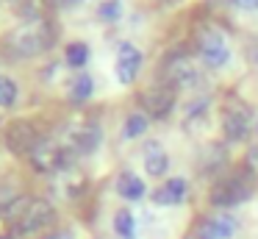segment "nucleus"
Returning a JSON list of instances; mask_svg holds the SVG:
<instances>
[{"label":"nucleus","mask_w":258,"mask_h":239,"mask_svg":"<svg viewBox=\"0 0 258 239\" xmlns=\"http://www.w3.org/2000/svg\"><path fill=\"white\" fill-rule=\"evenodd\" d=\"M20 98V89L17 83L12 81L9 75H0V109H12Z\"/></svg>","instance_id":"nucleus-23"},{"label":"nucleus","mask_w":258,"mask_h":239,"mask_svg":"<svg viewBox=\"0 0 258 239\" xmlns=\"http://www.w3.org/2000/svg\"><path fill=\"white\" fill-rule=\"evenodd\" d=\"M31 200H34V198H23V195H20V198H14L12 203H6L3 209H0V217H3L6 222H12V225H17L20 217L25 214V209H28Z\"/></svg>","instance_id":"nucleus-21"},{"label":"nucleus","mask_w":258,"mask_h":239,"mask_svg":"<svg viewBox=\"0 0 258 239\" xmlns=\"http://www.w3.org/2000/svg\"><path fill=\"white\" fill-rule=\"evenodd\" d=\"M56 42V31L45 17H25L17 28L6 36V44L14 56L20 59H31V56H39L45 50L53 47Z\"/></svg>","instance_id":"nucleus-1"},{"label":"nucleus","mask_w":258,"mask_h":239,"mask_svg":"<svg viewBox=\"0 0 258 239\" xmlns=\"http://www.w3.org/2000/svg\"><path fill=\"white\" fill-rule=\"evenodd\" d=\"M56 186H58V192H61L64 198H75V195L81 192V186H84V178L75 172V167H70V170H61V172H58Z\"/></svg>","instance_id":"nucleus-18"},{"label":"nucleus","mask_w":258,"mask_h":239,"mask_svg":"<svg viewBox=\"0 0 258 239\" xmlns=\"http://www.w3.org/2000/svg\"><path fill=\"white\" fill-rule=\"evenodd\" d=\"M31 164H34L36 172H61L70 170L75 161V150L70 148L67 142H56V139L42 136L36 142V148L31 150Z\"/></svg>","instance_id":"nucleus-2"},{"label":"nucleus","mask_w":258,"mask_h":239,"mask_svg":"<svg viewBox=\"0 0 258 239\" xmlns=\"http://www.w3.org/2000/svg\"><path fill=\"white\" fill-rule=\"evenodd\" d=\"M191 239H200V236H191Z\"/></svg>","instance_id":"nucleus-32"},{"label":"nucleus","mask_w":258,"mask_h":239,"mask_svg":"<svg viewBox=\"0 0 258 239\" xmlns=\"http://www.w3.org/2000/svg\"><path fill=\"white\" fill-rule=\"evenodd\" d=\"M64 56H67L70 67H84L86 61H89V44L86 42H70L67 50H64Z\"/></svg>","instance_id":"nucleus-24"},{"label":"nucleus","mask_w":258,"mask_h":239,"mask_svg":"<svg viewBox=\"0 0 258 239\" xmlns=\"http://www.w3.org/2000/svg\"><path fill=\"white\" fill-rule=\"evenodd\" d=\"M244 164H247V172H252V175L258 172V145H252V148L247 150V159H244Z\"/></svg>","instance_id":"nucleus-26"},{"label":"nucleus","mask_w":258,"mask_h":239,"mask_svg":"<svg viewBox=\"0 0 258 239\" xmlns=\"http://www.w3.org/2000/svg\"><path fill=\"white\" fill-rule=\"evenodd\" d=\"M50 239H73V236H70V233H53Z\"/></svg>","instance_id":"nucleus-29"},{"label":"nucleus","mask_w":258,"mask_h":239,"mask_svg":"<svg viewBox=\"0 0 258 239\" xmlns=\"http://www.w3.org/2000/svg\"><path fill=\"white\" fill-rule=\"evenodd\" d=\"M195 44H197V53H200L203 64L211 67V70H219V67H225L230 61V47L217 28H197Z\"/></svg>","instance_id":"nucleus-4"},{"label":"nucleus","mask_w":258,"mask_h":239,"mask_svg":"<svg viewBox=\"0 0 258 239\" xmlns=\"http://www.w3.org/2000/svg\"><path fill=\"white\" fill-rule=\"evenodd\" d=\"M114 186H117V195H119V198H125V200H142V198H145V192H147L145 181H142L136 172H131V170L119 172Z\"/></svg>","instance_id":"nucleus-15"},{"label":"nucleus","mask_w":258,"mask_h":239,"mask_svg":"<svg viewBox=\"0 0 258 239\" xmlns=\"http://www.w3.org/2000/svg\"><path fill=\"white\" fill-rule=\"evenodd\" d=\"M252 192H255V175L244 170V172H236V175L219 181L211 192V203L219 206V209H230V206H239L244 200H250Z\"/></svg>","instance_id":"nucleus-3"},{"label":"nucleus","mask_w":258,"mask_h":239,"mask_svg":"<svg viewBox=\"0 0 258 239\" xmlns=\"http://www.w3.org/2000/svg\"><path fill=\"white\" fill-rule=\"evenodd\" d=\"M56 222V209H53L47 200H31L25 214L20 217V222L14 225V231L23 233V236H34V233H42Z\"/></svg>","instance_id":"nucleus-6"},{"label":"nucleus","mask_w":258,"mask_h":239,"mask_svg":"<svg viewBox=\"0 0 258 239\" xmlns=\"http://www.w3.org/2000/svg\"><path fill=\"white\" fill-rule=\"evenodd\" d=\"M236 233V220L228 214V211H219V214L208 217L200 225V239H230Z\"/></svg>","instance_id":"nucleus-13"},{"label":"nucleus","mask_w":258,"mask_h":239,"mask_svg":"<svg viewBox=\"0 0 258 239\" xmlns=\"http://www.w3.org/2000/svg\"><path fill=\"white\" fill-rule=\"evenodd\" d=\"M230 3L236 6V9H252V6H258V0H230Z\"/></svg>","instance_id":"nucleus-27"},{"label":"nucleus","mask_w":258,"mask_h":239,"mask_svg":"<svg viewBox=\"0 0 258 239\" xmlns=\"http://www.w3.org/2000/svg\"><path fill=\"white\" fill-rule=\"evenodd\" d=\"M186 195H189V183H186V178H169V181L161 183V189L153 192V203L175 206V203H180Z\"/></svg>","instance_id":"nucleus-14"},{"label":"nucleus","mask_w":258,"mask_h":239,"mask_svg":"<svg viewBox=\"0 0 258 239\" xmlns=\"http://www.w3.org/2000/svg\"><path fill=\"white\" fill-rule=\"evenodd\" d=\"M147 125H150V120H147V114H142V111H134V114H128V120H125V139H139L142 133L147 131Z\"/></svg>","instance_id":"nucleus-22"},{"label":"nucleus","mask_w":258,"mask_h":239,"mask_svg":"<svg viewBox=\"0 0 258 239\" xmlns=\"http://www.w3.org/2000/svg\"><path fill=\"white\" fill-rule=\"evenodd\" d=\"M114 231L119 239H136V220L128 209H119L114 214Z\"/></svg>","instance_id":"nucleus-20"},{"label":"nucleus","mask_w":258,"mask_h":239,"mask_svg":"<svg viewBox=\"0 0 258 239\" xmlns=\"http://www.w3.org/2000/svg\"><path fill=\"white\" fill-rule=\"evenodd\" d=\"M97 17H100L103 22H117L119 17H122V0H103V3L97 6Z\"/></svg>","instance_id":"nucleus-25"},{"label":"nucleus","mask_w":258,"mask_h":239,"mask_svg":"<svg viewBox=\"0 0 258 239\" xmlns=\"http://www.w3.org/2000/svg\"><path fill=\"white\" fill-rule=\"evenodd\" d=\"M161 81L172 89H189L200 83V72L186 53H169L161 64Z\"/></svg>","instance_id":"nucleus-5"},{"label":"nucleus","mask_w":258,"mask_h":239,"mask_svg":"<svg viewBox=\"0 0 258 239\" xmlns=\"http://www.w3.org/2000/svg\"><path fill=\"white\" fill-rule=\"evenodd\" d=\"M142 106H145V111L150 117L161 120V117H167L175 106V89L167 86V83H156V86H150L147 92H142Z\"/></svg>","instance_id":"nucleus-10"},{"label":"nucleus","mask_w":258,"mask_h":239,"mask_svg":"<svg viewBox=\"0 0 258 239\" xmlns=\"http://www.w3.org/2000/svg\"><path fill=\"white\" fill-rule=\"evenodd\" d=\"M164 3H178V0H164Z\"/></svg>","instance_id":"nucleus-31"},{"label":"nucleus","mask_w":258,"mask_h":239,"mask_svg":"<svg viewBox=\"0 0 258 239\" xmlns=\"http://www.w3.org/2000/svg\"><path fill=\"white\" fill-rule=\"evenodd\" d=\"M39 139H42V133L36 131V125L28 120H17L6 128V145L14 153H28L31 156V150L36 148Z\"/></svg>","instance_id":"nucleus-8"},{"label":"nucleus","mask_w":258,"mask_h":239,"mask_svg":"<svg viewBox=\"0 0 258 239\" xmlns=\"http://www.w3.org/2000/svg\"><path fill=\"white\" fill-rule=\"evenodd\" d=\"M145 170H147V175H153V178H161L164 172L169 170V159L156 139L145 145Z\"/></svg>","instance_id":"nucleus-16"},{"label":"nucleus","mask_w":258,"mask_h":239,"mask_svg":"<svg viewBox=\"0 0 258 239\" xmlns=\"http://www.w3.org/2000/svg\"><path fill=\"white\" fill-rule=\"evenodd\" d=\"M206 128H208V98H197L186 106L183 131L189 136H200V133H206Z\"/></svg>","instance_id":"nucleus-12"},{"label":"nucleus","mask_w":258,"mask_h":239,"mask_svg":"<svg viewBox=\"0 0 258 239\" xmlns=\"http://www.w3.org/2000/svg\"><path fill=\"white\" fill-rule=\"evenodd\" d=\"M100 139H103V133H100V125L97 122H81V125H75L73 131H70V148L75 150V153H84V156H89V153H95L97 148H100Z\"/></svg>","instance_id":"nucleus-11"},{"label":"nucleus","mask_w":258,"mask_h":239,"mask_svg":"<svg viewBox=\"0 0 258 239\" xmlns=\"http://www.w3.org/2000/svg\"><path fill=\"white\" fill-rule=\"evenodd\" d=\"M225 167H228V150H225V145H219V142L206 145L203 159H200V170L206 175H214V172L225 170Z\"/></svg>","instance_id":"nucleus-17"},{"label":"nucleus","mask_w":258,"mask_h":239,"mask_svg":"<svg viewBox=\"0 0 258 239\" xmlns=\"http://www.w3.org/2000/svg\"><path fill=\"white\" fill-rule=\"evenodd\" d=\"M92 92H95V78L92 75L81 72V75L73 78V86H70V100H73V103H84V100H89Z\"/></svg>","instance_id":"nucleus-19"},{"label":"nucleus","mask_w":258,"mask_h":239,"mask_svg":"<svg viewBox=\"0 0 258 239\" xmlns=\"http://www.w3.org/2000/svg\"><path fill=\"white\" fill-rule=\"evenodd\" d=\"M142 70V50L131 42H122L117 47V64H114V72H117V81L119 83H134L136 75Z\"/></svg>","instance_id":"nucleus-9"},{"label":"nucleus","mask_w":258,"mask_h":239,"mask_svg":"<svg viewBox=\"0 0 258 239\" xmlns=\"http://www.w3.org/2000/svg\"><path fill=\"white\" fill-rule=\"evenodd\" d=\"M58 6H64V9H67V6H78V3H84V0H56Z\"/></svg>","instance_id":"nucleus-28"},{"label":"nucleus","mask_w":258,"mask_h":239,"mask_svg":"<svg viewBox=\"0 0 258 239\" xmlns=\"http://www.w3.org/2000/svg\"><path fill=\"white\" fill-rule=\"evenodd\" d=\"M0 239H17V236H0Z\"/></svg>","instance_id":"nucleus-30"},{"label":"nucleus","mask_w":258,"mask_h":239,"mask_svg":"<svg viewBox=\"0 0 258 239\" xmlns=\"http://www.w3.org/2000/svg\"><path fill=\"white\" fill-rule=\"evenodd\" d=\"M222 131L228 136V142H241L250 131V109L239 98H228V103H225Z\"/></svg>","instance_id":"nucleus-7"}]
</instances>
